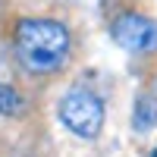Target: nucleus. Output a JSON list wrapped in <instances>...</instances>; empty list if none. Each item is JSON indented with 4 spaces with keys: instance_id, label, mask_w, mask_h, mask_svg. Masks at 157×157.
<instances>
[{
    "instance_id": "obj_5",
    "label": "nucleus",
    "mask_w": 157,
    "mask_h": 157,
    "mask_svg": "<svg viewBox=\"0 0 157 157\" xmlns=\"http://www.w3.org/2000/svg\"><path fill=\"white\" fill-rule=\"evenodd\" d=\"M0 113L3 116H22L25 113V101L16 88L10 85H0Z\"/></svg>"
},
{
    "instance_id": "obj_1",
    "label": "nucleus",
    "mask_w": 157,
    "mask_h": 157,
    "mask_svg": "<svg viewBox=\"0 0 157 157\" xmlns=\"http://www.w3.org/2000/svg\"><path fill=\"white\" fill-rule=\"evenodd\" d=\"M16 57L32 72H54L69 57V32L54 19H22L16 25Z\"/></svg>"
},
{
    "instance_id": "obj_2",
    "label": "nucleus",
    "mask_w": 157,
    "mask_h": 157,
    "mask_svg": "<svg viewBox=\"0 0 157 157\" xmlns=\"http://www.w3.org/2000/svg\"><path fill=\"white\" fill-rule=\"evenodd\" d=\"M57 116L78 138H98V132L104 129V107L88 88L66 91L63 101H60V107H57Z\"/></svg>"
},
{
    "instance_id": "obj_3",
    "label": "nucleus",
    "mask_w": 157,
    "mask_h": 157,
    "mask_svg": "<svg viewBox=\"0 0 157 157\" xmlns=\"http://www.w3.org/2000/svg\"><path fill=\"white\" fill-rule=\"evenodd\" d=\"M113 41L129 54H154L157 50V22L138 13H123L110 25Z\"/></svg>"
},
{
    "instance_id": "obj_6",
    "label": "nucleus",
    "mask_w": 157,
    "mask_h": 157,
    "mask_svg": "<svg viewBox=\"0 0 157 157\" xmlns=\"http://www.w3.org/2000/svg\"><path fill=\"white\" fill-rule=\"evenodd\" d=\"M154 157H157V151H154Z\"/></svg>"
},
{
    "instance_id": "obj_4",
    "label": "nucleus",
    "mask_w": 157,
    "mask_h": 157,
    "mask_svg": "<svg viewBox=\"0 0 157 157\" xmlns=\"http://www.w3.org/2000/svg\"><path fill=\"white\" fill-rule=\"evenodd\" d=\"M132 123H135L138 132L154 129V123H157V98H154V94H141V98H138L135 113H132Z\"/></svg>"
}]
</instances>
